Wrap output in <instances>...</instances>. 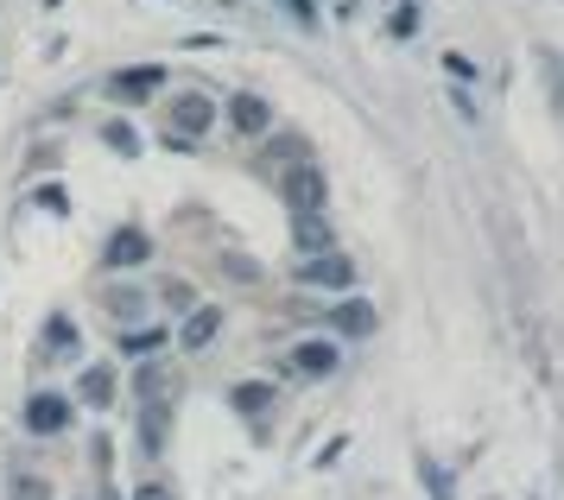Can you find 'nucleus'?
Here are the masks:
<instances>
[{
    "label": "nucleus",
    "mask_w": 564,
    "mask_h": 500,
    "mask_svg": "<svg viewBox=\"0 0 564 500\" xmlns=\"http://www.w3.org/2000/svg\"><path fill=\"white\" fill-rule=\"evenodd\" d=\"M223 121V101L204 96V89H178V96L165 101V133H184V140H197L204 146V133Z\"/></svg>",
    "instance_id": "f257e3e1"
},
{
    "label": "nucleus",
    "mask_w": 564,
    "mask_h": 500,
    "mask_svg": "<svg viewBox=\"0 0 564 500\" xmlns=\"http://www.w3.org/2000/svg\"><path fill=\"white\" fill-rule=\"evenodd\" d=\"M299 285H305V292H356V260H349V253L343 248H324V253H299Z\"/></svg>",
    "instance_id": "f03ea898"
},
{
    "label": "nucleus",
    "mask_w": 564,
    "mask_h": 500,
    "mask_svg": "<svg viewBox=\"0 0 564 500\" xmlns=\"http://www.w3.org/2000/svg\"><path fill=\"white\" fill-rule=\"evenodd\" d=\"M273 184H280L285 209H324V203H330V177H324V165H317V159H299V165H285Z\"/></svg>",
    "instance_id": "7ed1b4c3"
},
{
    "label": "nucleus",
    "mask_w": 564,
    "mask_h": 500,
    "mask_svg": "<svg viewBox=\"0 0 564 500\" xmlns=\"http://www.w3.org/2000/svg\"><path fill=\"white\" fill-rule=\"evenodd\" d=\"M140 267H153V235L140 222H121L102 241V273H140Z\"/></svg>",
    "instance_id": "20e7f679"
},
{
    "label": "nucleus",
    "mask_w": 564,
    "mask_h": 500,
    "mask_svg": "<svg viewBox=\"0 0 564 500\" xmlns=\"http://www.w3.org/2000/svg\"><path fill=\"white\" fill-rule=\"evenodd\" d=\"M70 419H77V400H70V393H45V387H39L26 400V412H20V425H26L32 437H64Z\"/></svg>",
    "instance_id": "39448f33"
},
{
    "label": "nucleus",
    "mask_w": 564,
    "mask_h": 500,
    "mask_svg": "<svg viewBox=\"0 0 564 500\" xmlns=\"http://www.w3.org/2000/svg\"><path fill=\"white\" fill-rule=\"evenodd\" d=\"M159 89H165V64H128V70H115L102 83V96L121 101V108H128V101H153Z\"/></svg>",
    "instance_id": "423d86ee"
},
{
    "label": "nucleus",
    "mask_w": 564,
    "mask_h": 500,
    "mask_svg": "<svg viewBox=\"0 0 564 500\" xmlns=\"http://www.w3.org/2000/svg\"><path fill=\"white\" fill-rule=\"evenodd\" d=\"M260 140H267V146L254 152V172H267V177H280L285 165L311 159V140H305V133H292V127H267Z\"/></svg>",
    "instance_id": "0eeeda50"
},
{
    "label": "nucleus",
    "mask_w": 564,
    "mask_h": 500,
    "mask_svg": "<svg viewBox=\"0 0 564 500\" xmlns=\"http://www.w3.org/2000/svg\"><path fill=\"white\" fill-rule=\"evenodd\" d=\"M285 368H292V374H305V380H330L336 368H343V349H336L330 336H305V343H292Z\"/></svg>",
    "instance_id": "6e6552de"
},
{
    "label": "nucleus",
    "mask_w": 564,
    "mask_h": 500,
    "mask_svg": "<svg viewBox=\"0 0 564 500\" xmlns=\"http://www.w3.org/2000/svg\"><path fill=\"white\" fill-rule=\"evenodd\" d=\"M223 121L241 133V140H260L267 127H273V101L267 96H254V89H235L229 101H223Z\"/></svg>",
    "instance_id": "1a4fd4ad"
},
{
    "label": "nucleus",
    "mask_w": 564,
    "mask_h": 500,
    "mask_svg": "<svg viewBox=\"0 0 564 500\" xmlns=\"http://www.w3.org/2000/svg\"><path fill=\"white\" fill-rule=\"evenodd\" d=\"M324 324H330L336 336L361 343V336H375V329H381V311H375L368 298H336L330 311H324Z\"/></svg>",
    "instance_id": "9d476101"
},
{
    "label": "nucleus",
    "mask_w": 564,
    "mask_h": 500,
    "mask_svg": "<svg viewBox=\"0 0 564 500\" xmlns=\"http://www.w3.org/2000/svg\"><path fill=\"white\" fill-rule=\"evenodd\" d=\"M172 405L178 400H140V456L147 463H159L172 444Z\"/></svg>",
    "instance_id": "9b49d317"
},
{
    "label": "nucleus",
    "mask_w": 564,
    "mask_h": 500,
    "mask_svg": "<svg viewBox=\"0 0 564 500\" xmlns=\"http://www.w3.org/2000/svg\"><path fill=\"white\" fill-rule=\"evenodd\" d=\"M216 336H223V304H191V311H184V324L172 329V343H184L191 355H204Z\"/></svg>",
    "instance_id": "f8f14e48"
},
{
    "label": "nucleus",
    "mask_w": 564,
    "mask_h": 500,
    "mask_svg": "<svg viewBox=\"0 0 564 500\" xmlns=\"http://www.w3.org/2000/svg\"><path fill=\"white\" fill-rule=\"evenodd\" d=\"M292 248H299V253L336 248V222L324 216V209H292Z\"/></svg>",
    "instance_id": "ddd939ff"
},
{
    "label": "nucleus",
    "mask_w": 564,
    "mask_h": 500,
    "mask_svg": "<svg viewBox=\"0 0 564 500\" xmlns=\"http://www.w3.org/2000/svg\"><path fill=\"white\" fill-rule=\"evenodd\" d=\"M229 405L248 419V425H260V419L280 405V393H273V380H235V387H229Z\"/></svg>",
    "instance_id": "4468645a"
},
{
    "label": "nucleus",
    "mask_w": 564,
    "mask_h": 500,
    "mask_svg": "<svg viewBox=\"0 0 564 500\" xmlns=\"http://www.w3.org/2000/svg\"><path fill=\"white\" fill-rule=\"evenodd\" d=\"M133 400H178V380H172V368H165L159 355H147V361L133 368Z\"/></svg>",
    "instance_id": "2eb2a0df"
},
{
    "label": "nucleus",
    "mask_w": 564,
    "mask_h": 500,
    "mask_svg": "<svg viewBox=\"0 0 564 500\" xmlns=\"http://www.w3.org/2000/svg\"><path fill=\"white\" fill-rule=\"evenodd\" d=\"M115 393H121V374H115V368H102V361H96V368H83L77 374V400L83 405H115Z\"/></svg>",
    "instance_id": "dca6fc26"
},
{
    "label": "nucleus",
    "mask_w": 564,
    "mask_h": 500,
    "mask_svg": "<svg viewBox=\"0 0 564 500\" xmlns=\"http://www.w3.org/2000/svg\"><path fill=\"white\" fill-rule=\"evenodd\" d=\"M102 311L108 317H121V324H140V317L153 311V298H147L140 285H102Z\"/></svg>",
    "instance_id": "f3484780"
},
{
    "label": "nucleus",
    "mask_w": 564,
    "mask_h": 500,
    "mask_svg": "<svg viewBox=\"0 0 564 500\" xmlns=\"http://www.w3.org/2000/svg\"><path fill=\"white\" fill-rule=\"evenodd\" d=\"M172 349V324H128V336H121V355H165Z\"/></svg>",
    "instance_id": "a211bd4d"
},
{
    "label": "nucleus",
    "mask_w": 564,
    "mask_h": 500,
    "mask_svg": "<svg viewBox=\"0 0 564 500\" xmlns=\"http://www.w3.org/2000/svg\"><path fill=\"white\" fill-rule=\"evenodd\" d=\"M539 76H545V101H552V115L564 121V51L558 45H539Z\"/></svg>",
    "instance_id": "6ab92c4d"
},
{
    "label": "nucleus",
    "mask_w": 564,
    "mask_h": 500,
    "mask_svg": "<svg viewBox=\"0 0 564 500\" xmlns=\"http://www.w3.org/2000/svg\"><path fill=\"white\" fill-rule=\"evenodd\" d=\"M39 343H45V355H57V361H77V355H83V336H77V324H70V317H52Z\"/></svg>",
    "instance_id": "aec40b11"
},
{
    "label": "nucleus",
    "mask_w": 564,
    "mask_h": 500,
    "mask_svg": "<svg viewBox=\"0 0 564 500\" xmlns=\"http://www.w3.org/2000/svg\"><path fill=\"white\" fill-rule=\"evenodd\" d=\"M7 500H57L52 476H39V469H13V476H7Z\"/></svg>",
    "instance_id": "412c9836"
},
{
    "label": "nucleus",
    "mask_w": 564,
    "mask_h": 500,
    "mask_svg": "<svg viewBox=\"0 0 564 500\" xmlns=\"http://www.w3.org/2000/svg\"><path fill=\"white\" fill-rule=\"evenodd\" d=\"M419 481H425V494L432 500H457V476H451L437 456H419Z\"/></svg>",
    "instance_id": "4be33fe9"
},
{
    "label": "nucleus",
    "mask_w": 564,
    "mask_h": 500,
    "mask_svg": "<svg viewBox=\"0 0 564 500\" xmlns=\"http://www.w3.org/2000/svg\"><path fill=\"white\" fill-rule=\"evenodd\" d=\"M96 133H102V146H108V152H121V159H140V146H147V140H140L128 121H102Z\"/></svg>",
    "instance_id": "5701e85b"
},
{
    "label": "nucleus",
    "mask_w": 564,
    "mask_h": 500,
    "mask_svg": "<svg viewBox=\"0 0 564 500\" xmlns=\"http://www.w3.org/2000/svg\"><path fill=\"white\" fill-rule=\"evenodd\" d=\"M216 267H223V279H235V285H260V260H254V253H235L229 248Z\"/></svg>",
    "instance_id": "b1692460"
},
{
    "label": "nucleus",
    "mask_w": 564,
    "mask_h": 500,
    "mask_svg": "<svg viewBox=\"0 0 564 500\" xmlns=\"http://www.w3.org/2000/svg\"><path fill=\"white\" fill-rule=\"evenodd\" d=\"M32 209H45V216L64 222V216H70V191H64V184H39V191H32Z\"/></svg>",
    "instance_id": "393cba45"
},
{
    "label": "nucleus",
    "mask_w": 564,
    "mask_h": 500,
    "mask_svg": "<svg viewBox=\"0 0 564 500\" xmlns=\"http://www.w3.org/2000/svg\"><path fill=\"white\" fill-rule=\"evenodd\" d=\"M273 7H280L285 20L299 25V32H317V25H324V13H317V0H273Z\"/></svg>",
    "instance_id": "a878e982"
},
{
    "label": "nucleus",
    "mask_w": 564,
    "mask_h": 500,
    "mask_svg": "<svg viewBox=\"0 0 564 500\" xmlns=\"http://www.w3.org/2000/svg\"><path fill=\"white\" fill-rule=\"evenodd\" d=\"M444 76H451L457 89H469V83H482V70H476V57H463V51H444Z\"/></svg>",
    "instance_id": "bb28decb"
},
{
    "label": "nucleus",
    "mask_w": 564,
    "mask_h": 500,
    "mask_svg": "<svg viewBox=\"0 0 564 500\" xmlns=\"http://www.w3.org/2000/svg\"><path fill=\"white\" fill-rule=\"evenodd\" d=\"M387 32H393V39H419V7L400 0V7H393V20H387Z\"/></svg>",
    "instance_id": "cd10ccee"
},
{
    "label": "nucleus",
    "mask_w": 564,
    "mask_h": 500,
    "mask_svg": "<svg viewBox=\"0 0 564 500\" xmlns=\"http://www.w3.org/2000/svg\"><path fill=\"white\" fill-rule=\"evenodd\" d=\"M159 298H165V311H191V304H197V292H191V285H184V279H172V285H165V292H159Z\"/></svg>",
    "instance_id": "c85d7f7f"
},
{
    "label": "nucleus",
    "mask_w": 564,
    "mask_h": 500,
    "mask_svg": "<svg viewBox=\"0 0 564 500\" xmlns=\"http://www.w3.org/2000/svg\"><path fill=\"white\" fill-rule=\"evenodd\" d=\"M133 500H178V488H172V481H140V488H133Z\"/></svg>",
    "instance_id": "c756f323"
},
{
    "label": "nucleus",
    "mask_w": 564,
    "mask_h": 500,
    "mask_svg": "<svg viewBox=\"0 0 564 500\" xmlns=\"http://www.w3.org/2000/svg\"><path fill=\"white\" fill-rule=\"evenodd\" d=\"M451 108H457L463 121L476 127V101H469V89H457V83H451Z\"/></svg>",
    "instance_id": "7c9ffc66"
},
{
    "label": "nucleus",
    "mask_w": 564,
    "mask_h": 500,
    "mask_svg": "<svg viewBox=\"0 0 564 500\" xmlns=\"http://www.w3.org/2000/svg\"><path fill=\"white\" fill-rule=\"evenodd\" d=\"M96 500H121V494H115V488H108V481H102V494H96Z\"/></svg>",
    "instance_id": "2f4dec72"
}]
</instances>
